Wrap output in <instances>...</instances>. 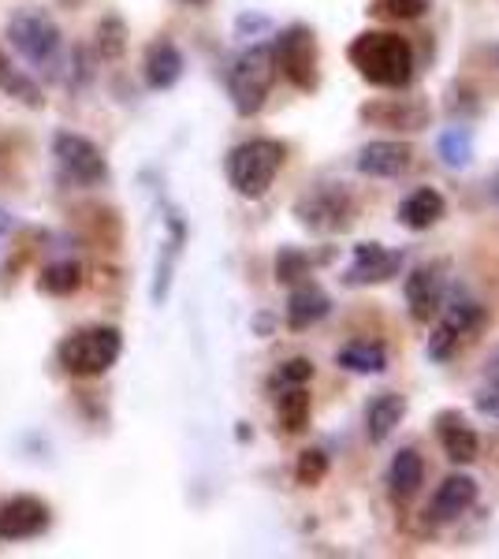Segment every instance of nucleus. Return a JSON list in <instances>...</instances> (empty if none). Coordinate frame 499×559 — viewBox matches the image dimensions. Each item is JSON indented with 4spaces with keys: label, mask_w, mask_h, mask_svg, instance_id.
Instances as JSON below:
<instances>
[{
    "label": "nucleus",
    "mask_w": 499,
    "mask_h": 559,
    "mask_svg": "<svg viewBox=\"0 0 499 559\" xmlns=\"http://www.w3.org/2000/svg\"><path fill=\"white\" fill-rule=\"evenodd\" d=\"M351 68L380 90H406L414 83V45L392 31H361L347 45Z\"/></svg>",
    "instance_id": "obj_1"
},
{
    "label": "nucleus",
    "mask_w": 499,
    "mask_h": 559,
    "mask_svg": "<svg viewBox=\"0 0 499 559\" xmlns=\"http://www.w3.org/2000/svg\"><path fill=\"white\" fill-rule=\"evenodd\" d=\"M8 45L31 64L45 83H57L63 75V34L41 8H20L8 20Z\"/></svg>",
    "instance_id": "obj_2"
},
{
    "label": "nucleus",
    "mask_w": 499,
    "mask_h": 559,
    "mask_svg": "<svg viewBox=\"0 0 499 559\" xmlns=\"http://www.w3.org/2000/svg\"><path fill=\"white\" fill-rule=\"evenodd\" d=\"M284 160L287 146L280 139H247L228 153L224 173H228L231 191L239 198H265L269 187L276 183Z\"/></svg>",
    "instance_id": "obj_3"
},
{
    "label": "nucleus",
    "mask_w": 499,
    "mask_h": 559,
    "mask_svg": "<svg viewBox=\"0 0 499 559\" xmlns=\"http://www.w3.org/2000/svg\"><path fill=\"white\" fill-rule=\"evenodd\" d=\"M276 83V57L272 45H250L235 57L228 71V97L239 116H258Z\"/></svg>",
    "instance_id": "obj_4"
},
{
    "label": "nucleus",
    "mask_w": 499,
    "mask_h": 559,
    "mask_svg": "<svg viewBox=\"0 0 499 559\" xmlns=\"http://www.w3.org/2000/svg\"><path fill=\"white\" fill-rule=\"evenodd\" d=\"M123 350V332L112 329V324H90V329L71 332L60 344V366L68 369L71 377H102L116 366Z\"/></svg>",
    "instance_id": "obj_5"
},
{
    "label": "nucleus",
    "mask_w": 499,
    "mask_h": 559,
    "mask_svg": "<svg viewBox=\"0 0 499 559\" xmlns=\"http://www.w3.org/2000/svg\"><path fill=\"white\" fill-rule=\"evenodd\" d=\"M272 57H276V71L302 94H313L321 86V45H317L313 26L292 23L276 34L272 41Z\"/></svg>",
    "instance_id": "obj_6"
},
{
    "label": "nucleus",
    "mask_w": 499,
    "mask_h": 559,
    "mask_svg": "<svg viewBox=\"0 0 499 559\" xmlns=\"http://www.w3.org/2000/svg\"><path fill=\"white\" fill-rule=\"evenodd\" d=\"M295 221L313 236H340L354 224V194L347 183H317L298 194Z\"/></svg>",
    "instance_id": "obj_7"
},
{
    "label": "nucleus",
    "mask_w": 499,
    "mask_h": 559,
    "mask_svg": "<svg viewBox=\"0 0 499 559\" xmlns=\"http://www.w3.org/2000/svg\"><path fill=\"white\" fill-rule=\"evenodd\" d=\"M52 157H57L60 173L75 187H105L108 183V160L102 146H94L90 139L75 131H57L52 134Z\"/></svg>",
    "instance_id": "obj_8"
},
{
    "label": "nucleus",
    "mask_w": 499,
    "mask_h": 559,
    "mask_svg": "<svg viewBox=\"0 0 499 559\" xmlns=\"http://www.w3.org/2000/svg\"><path fill=\"white\" fill-rule=\"evenodd\" d=\"M358 120L380 131H395V134H417L429 128L432 108L421 97H377V102L358 105Z\"/></svg>",
    "instance_id": "obj_9"
},
{
    "label": "nucleus",
    "mask_w": 499,
    "mask_h": 559,
    "mask_svg": "<svg viewBox=\"0 0 499 559\" xmlns=\"http://www.w3.org/2000/svg\"><path fill=\"white\" fill-rule=\"evenodd\" d=\"M406 310L417 324L437 321L440 306L448 302V261H429V265H417L403 284Z\"/></svg>",
    "instance_id": "obj_10"
},
{
    "label": "nucleus",
    "mask_w": 499,
    "mask_h": 559,
    "mask_svg": "<svg viewBox=\"0 0 499 559\" xmlns=\"http://www.w3.org/2000/svg\"><path fill=\"white\" fill-rule=\"evenodd\" d=\"M403 261H406V254L395 247H384V242H358L351 265L343 269V284L347 287L388 284V280H395L403 273Z\"/></svg>",
    "instance_id": "obj_11"
},
{
    "label": "nucleus",
    "mask_w": 499,
    "mask_h": 559,
    "mask_svg": "<svg viewBox=\"0 0 499 559\" xmlns=\"http://www.w3.org/2000/svg\"><path fill=\"white\" fill-rule=\"evenodd\" d=\"M52 511L41 496H12L0 503V540H31L49 530Z\"/></svg>",
    "instance_id": "obj_12"
},
{
    "label": "nucleus",
    "mask_w": 499,
    "mask_h": 559,
    "mask_svg": "<svg viewBox=\"0 0 499 559\" xmlns=\"http://www.w3.org/2000/svg\"><path fill=\"white\" fill-rule=\"evenodd\" d=\"M414 165V146L403 139H377L369 146L358 150L354 168L369 179H399L403 173H411Z\"/></svg>",
    "instance_id": "obj_13"
},
{
    "label": "nucleus",
    "mask_w": 499,
    "mask_h": 559,
    "mask_svg": "<svg viewBox=\"0 0 499 559\" xmlns=\"http://www.w3.org/2000/svg\"><path fill=\"white\" fill-rule=\"evenodd\" d=\"M437 440H440L443 455H448L455 466H470L477 459V452H480L477 432H474V426H470L462 411H440L437 414Z\"/></svg>",
    "instance_id": "obj_14"
},
{
    "label": "nucleus",
    "mask_w": 499,
    "mask_h": 559,
    "mask_svg": "<svg viewBox=\"0 0 499 559\" xmlns=\"http://www.w3.org/2000/svg\"><path fill=\"white\" fill-rule=\"evenodd\" d=\"M142 79L150 90H171L183 79V52L171 38H157L146 45V57H142Z\"/></svg>",
    "instance_id": "obj_15"
},
{
    "label": "nucleus",
    "mask_w": 499,
    "mask_h": 559,
    "mask_svg": "<svg viewBox=\"0 0 499 559\" xmlns=\"http://www.w3.org/2000/svg\"><path fill=\"white\" fill-rule=\"evenodd\" d=\"M329 313H332V295L324 292L321 284L306 280V284L292 287V299H287V329L292 332L313 329V324L324 321Z\"/></svg>",
    "instance_id": "obj_16"
},
{
    "label": "nucleus",
    "mask_w": 499,
    "mask_h": 559,
    "mask_svg": "<svg viewBox=\"0 0 499 559\" xmlns=\"http://www.w3.org/2000/svg\"><path fill=\"white\" fill-rule=\"evenodd\" d=\"M443 213H448V202H443V194L437 187H417V191H411L399 202L395 221L403 224L406 231H429L443 221Z\"/></svg>",
    "instance_id": "obj_17"
},
{
    "label": "nucleus",
    "mask_w": 499,
    "mask_h": 559,
    "mask_svg": "<svg viewBox=\"0 0 499 559\" xmlns=\"http://www.w3.org/2000/svg\"><path fill=\"white\" fill-rule=\"evenodd\" d=\"M406 411H411L406 395L377 392L373 400L366 403V440H369V444H384V440L392 437L399 426H403Z\"/></svg>",
    "instance_id": "obj_18"
},
{
    "label": "nucleus",
    "mask_w": 499,
    "mask_h": 559,
    "mask_svg": "<svg viewBox=\"0 0 499 559\" xmlns=\"http://www.w3.org/2000/svg\"><path fill=\"white\" fill-rule=\"evenodd\" d=\"M477 503V481L470 474H448L440 481L437 496H432V519L455 522Z\"/></svg>",
    "instance_id": "obj_19"
},
{
    "label": "nucleus",
    "mask_w": 499,
    "mask_h": 559,
    "mask_svg": "<svg viewBox=\"0 0 499 559\" xmlns=\"http://www.w3.org/2000/svg\"><path fill=\"white\" fill-rule=\"evenodd\" d=\"M421 485H425V459L414 448H399L392 463H388V492H392V500L399 503L414 500L421 492Z\"/></svg>",
    "instance_id": "obj_20"
},
{
    "label": "nucleus",
    "mask_w": 499,
    "mask_h": 559,
    "mask_svg": "<svg viewBox=\"0 0 499 559\" xmlns=\"http://www.w3.org/2000/svg\"><path fill=\"white\" fill-rule=\"evenodd\" d=\"M165 224H168V239H165V250H161V258H157V276H153V292H150L157 306L168 302L171 273H176V258H179V250H183V239H187V224H183V216H179L176 210H168Z\"/></svg>",
    "instance_id": "obj_21"
},
{
    "label": "nucleus",
    "mask_w": 499,
    "mask_h": 559,
    "mask_svg": "<svg viewBox=\"0 0 499 559\" xmlns=\"http://www.w3.org/2000/svg\"><path fill=\"white\" fill-rule=\"evenodd\" d=\"M335 366L358 377H377L388 369V347L380 340H351L335 350Z\"/></svg>",
    "instance_id": "obj_22"
},
{
    "label": "nucleus",
    "mask_w": 499,
    "mask_h": 559,
    "mask_svg": "<svg viewBox=\"0 0 499 559\" xmlns=\"http://www.w3.org/2000/svg\"><path fill=\"white\" fill-rule=\"evenodd\" d=\"M272 400H276V421L287 437L306 432V426H310V414H313V400H310V392H306V384L272 392Z\"/></svg>",
    "instance_id": "obj_23"
},
{
    "label": "nucleus",
    "mask_w": 499,
    "mask_h": 559,
    "mask_svg": "<svg viewBox=\"0 0 499 559\" xmlns=\"http://www.w3.org/2000/svg\"><path fill=\"white\" fill-rule=\"evenodd\" d=\"M0 90H4L12 102H20L26 108H41L45 105V94H41L38 79H34L26 68L15 64L4 49H0Z\"/></svg>",
    "instance_id": "obj_24"
},
{
    "label": "nucleus",
    "mask_w": 499,
    "mask_h": 559,
    "mask_svg": "<svg viewBox=\"0 0 499 559\" xmlns=\"http://www.w3.org/2000/svg\"><path fill=\"white\" fill-rule=\"evenodd\" d=\"M437 318H440L437 324H443L451 336L466 340V336H474V332H480L488 324V310L480 302H474V299H455V302H443Z\"/></svg>",
    "instance_id": "obj_25"
},
{
    "label": "nucleus",
    "mask_w": 499,
    "mask_h": 559,
    "mask_svg": "<svg viewBox=\"0 0 499 559\" xmlns=\"http://www.w3.org/2000/svg\"><path fill=\"white\" fill-rule=\"evenodd\" d=\"M437 153H440V160L448 168H470L474 165V131L466 128V123H455V128H448L440 134V142H437Z\"/></svg>",
    "instance_id": "obj_26"
},
{
    "label": "nucleus",
    "mask_w": 499,
    "mask_h": 559,
    "mask_svg": "<svg viewBox=\"0 0 499 559\" xmlns=\"http://www.w3.org/2000/svg\"><path fill=\"white\" fill-rule=\"evenodd\" d=\"M38 287H41L45 295H52V299L79 292V287H83V265H79V261H71V258L52 261V265H45V269H41Z\"/></svg>",
    "instance_id": "obj_27"
},
{
    "label": "nucleus",
    "mask_w": 499,
    "mask_h": 559,
    "mask_svg": "<svg viewBox=\"0 0 499 559\" xmlns=\"http://www.w3.org/2000/svg\"><path fill=\"white\" fill-rule=\"evenodd\" d=\"M313 276V258L298 247H280L276 254V284L284 287H295V284H306Z\"/></svg>",
    "instance_id": "obj_28"
},
{
    "label": "nucleus",
    "mask_w": 499,
    "mask_h": 559,
    "mask_svg": "<svg viewBox=\"0 0 499 559\" xmlns=\"http://www.w3.org/2000/svg\"><path fill=\"white\" fill-rule=\"evenodd\" d=\"M97 52H102V60H120L127 52V23L120 15H105L97 23Z\"/></svg>",
    "instance_id": "obj_29"
},
{
    "label": "nucleus",
    "mask_w": 499,
    "mask_h": 559,
    "mask_svg": "<svg viewBox=\"0 0 499 559\" xmlns=\"http://www.w3.org/2000/svg\"><path fill=\"white\" fill-rule=\"evenodd\" d=\"M313 381V362L310 358H287V362H280L272 369L269 377V392H284V388H295V384H310Z\"/></svg>",
    "instance_id": "obj_30"
},
{
    "label": "nucleus",
    "mask_w": 499,
    "mask_h": 559,
    "mask_svg": "<svg viewBox=\"0 0 499 559\" xmlns=\"http://www.w3.org/2000/svg\"><path fill=\"white\" fill-rule=\"evenodd\" d=\"M432 8V0H369V12L380 20H395V23H411L421 20Z\"/></svg>",
    "instance_id": "obj_31"
},
{
    "label": "nucleus",
    "mask_w": 499,
    "mask_h": 559,
    "mask_svg": "<svg viewBox=\"0 0 499 559\" xmlns=\"http://www.w3.org/2000/svg\"><path fill=\"white\" fill-rule=\"evenodd\" d=\"M324 477H329V455H324L321 448H306L295 463V481L302 485V489H317Z\"/></svg>",
    "instance_id": "obj_32"
},
{
    "label": "nucleus",
    "mask_w": 499,
    "mask_h": 559,
    "mask_svg": "<svg viewBox=\"0 0 499 559\" xmlns=\"http://www.w3.org/2000/svg\"><path fill=\"white\" fill-rule=\"evenodd\" d=\"M448 112L451 116H459V123L466 120V116H477L480 112V97L474 94L470 86H451L448 90Z\"/></svg>",
    "instance_id": "obj_33"
},
{
    "label": "nucleus",
    "mask_w": 499,
    "mask_h": 559,
    "mask_svg": "<svg viewBox=\"0 0 499 559\" xmlns=\"http://www.w3.org/2000/svg\"><path fill=\"white\" fill-rule=\"evenodd\" d=\"M269 15H258V12H247V15H239V20H235V31H239V38H253V34H261V31H269Z\"/></svg>",
    "instance_id": "obj_34"
},
{
    "label": "nucleus",
    "mask_w": 499,
    "mask_h": 559,
    "mask_svg": "<svg viewBox=\"0 0 499 559\" xmlns=\"http://www.w3.org/2000/svg\"><path fill=\"white\" fill-rule=\"evenodd\" d=\"M474 407L480 414H488V418H499V388H477Z\"/></svg>",
    "instance_id": "obj_35"
},
{
    "label": "nucleus",
    "mask_w": 499,
    "mask_h": 559,
    "mask_svg": "<svg viewBox=\"0 0 499 559\" xmlns=\"http://www.w3.org/2000/svg\"><path fill=\"white\" fill-rule=\"evenodd\" d=\"M480 388H499V350L485 362V384Z\"/></svg>",
    "instance_id": "obj_36"
},
{
    "label": "nucleus",
    "mask_w": 499,
    "mask_h": 559,
    "mask_svg": "<svg viewBox=\"0 0 499 559\" xmlns=\"http://www.w3.org/2000/svg\"><path fill=\"white\" fill-rule=\"evenodd\" d=\"M272 313H258V318H253V332H258V336H272Z\"/></svg>",
    "instance_id": "obj_37"
},
{
    "label": "nucleus",
    "mask_w": 499,
    "mask_h": 559,
    "mask_svg": "<svg viewBox=\"0 0 499 559\" xmlns=\"http://www.w3.org/2000/svg\"><path fill=\"white\" fill-rule=\"evenodd\" d=\"M488 202L499 205V173H496L492 179H488Z\"/></svg>",
    "instance_id": "obj_38"
},
{
    "label": "nucleus",
    "mask_w": 499,
    "mask_h": 559,
    "mask_svg": "<svg viewBox=\"0 0 499 559\" xmlns=\"http://www.w3.org/2000/svg\"><path fill=\"white\" fill-rule=\"evenodd\" d=\"M15 228V221H12V213H4L0 210V236H8V231Z\"/></svg>",
    "instance_id": "obj_39"
},
{
    "label": "nucleus",
    "mask_w": 499,
    "mask_h": 559,
    "mask_svg": "<svg viewBox=\"0 0 499 559\" xmlns=\"http://www.w3.org/2000/svg\"><path fill=\"white\" fill-rule=\"evenodd\" d=\"M183 4H209V0H183Z\"/></svg>",
    "instance_id": "obj_40"
},
{
    "label": "nucleus",
    "mask_w": 499,
    "mask_h": 559,
    "mask_svg": "<svg viewBox=\"0 0 499 559\" xmlns=\"http://www.w3.org/2000/svg\"><path fill=\"white\" fill-rule=\"evenodd\" d=\"M496 60H499V52H496Z\"/></svg>",
    "instance_id": "obj_41"
}]
</instances>
